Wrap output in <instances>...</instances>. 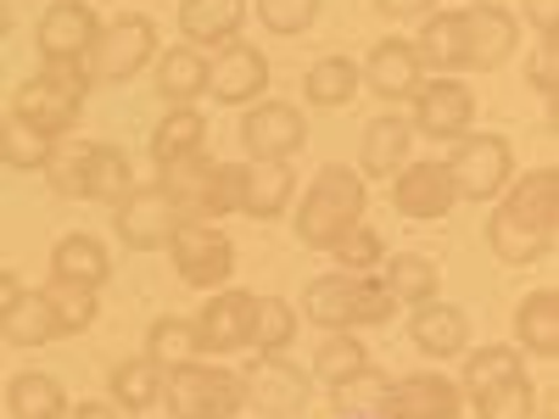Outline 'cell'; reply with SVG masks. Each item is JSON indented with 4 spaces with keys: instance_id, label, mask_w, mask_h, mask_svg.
<instances>
[{
    "instance_id": "1",
    "label": "cell",
    "mask_w": 559,
    "mask_h": 419,
    "mask_svg": "<svg viewBox=\"0 0 559 419\" xmlns=\"http://www.w3.org/2000/svg\"><path fill=\"white\" fill-rule=\"evenodd\" d=\"M353 224H364V173H353L342 163L319 168V179L308 184V196H302V213H297L302 247H324V252H331Z\"/></svg>"
},
{
    "instance_id": "2",
    "label": "cell",
    "mask_w": 559,
    "mask_h": 419,
    "mask_svg": "<svg viewBox=\"0 0 559 419\" xmlns=\"http://www.w3.org/2000/svg\"><path fill=\"white\" fill-rule=\"evenodd\" d=\"M397 302L386 297V286H376V279L364 274H319L313 286L302 291V313L313 324H324V331H353V324H381Z\"/></svg>"
},
{
    "instance_id": "3",
    "label": "cell",
    "mask_w": 559,
    "mask_h": 419,
    "mask_svg": "<svg viewBox=\"0 0 559 419\" xmlns=\"http://www.w3.org/2000/svg\"><path fill=\"white\" fill-rule=\"evenodd\" d=\"M84 68L79 62H45V73H34L17 96H12V118H23V123H34L39 134H51V140H62L68 134V123L79 118V107H84Z\"/></svg>"
},
{
    "instance_id": "4",
    "label": "cell",
    "mask_w": 559,
    "mask_h": 419,
    "mask_svg": "<svg viewBox=\"0 0 559 419\" xmlns=\"http://www.w3.org/2000/svg\"><path fill=\"white\" fill-rule=\"evenodd\" d=\"M163 403L174 419H229L241 403H247V386L241 375L229 369H213V363H174L163 375Z\"/></svg>"
},
{
    "instance_id": "5",
    "label": "cell",
    "mask_w": 559,
    "mask_h": 419,
    "mask_svg": "<svg viewBox=\"0 0 559 419\" xmlns=\"http://www.w3.org/2000/svg\"><path fill=\"white\" fill-rule=\"evenodd\" d=\"M168 252H174V268L185 286L197 291H213L229 279V268H236V247H229L224 229H213L207 218H179L174 236H168Z\"/></svg>"
},
{
    "instance_id": "6",
    "label": "cell",
    "mask_w": 559,
    "mask_h": 419,
    "mask_svg": "<svg viewBox=\"0 0 559 419\" xmlns=\"http://www.w3.org/2000/svg\"><path fill=\"white\" fill-rule=\"evenodd\" d=\"M509 173H515V152H509L503 134H464L448 157L453 196H471V202H492L509 184Z\"/></svg>"
},
{
    "instance_id": "7",
    "label": "cell",
    "mask_w": 559,
    "mask_h": 419,
    "mask_svg": "<svg viewBox=\"0 0 559 419\" xmlns=\"http://www.w3.org/2000/svg\"><path fill=\"white\" fill-rule=\"evenodd\" d=\"M152 51H157V28H152V17H118L112 28H102L96 34V45H90V79H112V84H123V79H134L140 68L152 62Z\"/></svg>"
},
{
    "instance_id": "8",
    "label": "cell",
    "mask_w": 559,
    "mask_h": 419,
    "mask_svg": "<svg viewBox=\"0 0 559 419\" xmlns=\"http://www.w3.org/2000/svg\"><path fill=\"white\" fill-rule=\"evenodd\" d=\"M179 218H185V213L163 196V184H134V191L118 202V213H112L123 247H134V252L168 247V236H174V224H179Z\"/></svg>"
},
{
    "instance_id": "9",
    "label": "cell",
    "mask_w": 559,
    "mask_h": 419,
    "mask_svg": "<svg viewBox=\"0 0 559 419\" xmlns=\"http://www.w3.org/2000/svg\"><path fill=\"white\" fill-rule=\"evenodd\" d=\"M419 134H431V140H464L476 123V101H471V89L453 84V79H431V84H419L414 89V118H408Z\"/></svg>"
},
{
    "instance_id": "10",
    "label": "cell",
    "mask_w": 559,
    "mask_h": 419,
    "mask_svg": "<svg viewBox=\"0 0 559 419\" xmlns=\"http://www.w3.org/2000/svg\"><path fill=\"white\" fill-rule=\"evenodd\" d=\"M302 140H308V123L286 101H258L241 118V146L252 152V163H286Z\"/></svg>"
},
{
    "instance_id": "11",
    "label": "cell",
    "mask_w": 559,
    "mask_h": 419,
    "mask_svg": "<svg viewBox=\"0 0 559 419\" xmlns=\"http://www.w3.org/2000/svg\"><path fill=\"white\" fill-rule=\"evenodd\" d=\"M464 68H503L509 57H515V17H509L503 7H492V0H481V7H464Z\"/></svg>"
},
{
    "instance_id": "12",
    "label": "cell",
    "mask_w": 559,
    "mask_h": 419,
    "mask_svg": "<svg viewBox=\"0 0 559 419\" xmlns=\"http://www.w3.org/2000/svg\"><path fill=\"white\" fill-rule=\"evenodd\" d=\"M263 84H269V57L258 51V45H241V39H229L224 51L207 62V89L218 101L229 107H247L263 96Z\"/></svg>"
},
{
    "instance_id": "13",
    "label": "cell",
    "mask_w": 559,
    "mask_h": 419,
    "mask_svg": "<svg viewBox=\"0 0 559 419\" xmlns=\"http://www.w3.org/2000/svg\"><path fill=\"white\" fill-rule=\"evenodd\" d=\"M96 34H102V23L84 0H57V7L39 17V57L45 62H79L90 45H96Z\"/></svg>"
},
{
    "instance_id": "14",
    "label": "cell",
    "mask_w": 559,
    "mask_h": 419,
    "mask_svg": "<svg viewBox=\"0 0 559 419\" xmlns=\"http://www.w3.org/2000/svg\"><path fill=\"white\" fill-rule=\"evenodd\" d=\"M392 202H397L403 218H442L459 202L448 163H403L397 179H392Z\"/></svg>"
},
{
    "instance_id": "15",
    "label": "cell",
    "mask_w": 559,
    "mask_h": 419,
    "mask_svg": "<svg viewBox=\"0 0 559 419\" xmlns=\"http://www.w3.org/2000/svg\"><path fill=\"white\" fill-rule=\"evenodd\" d=\"M241 386H247V397L263 408V414H297L302 403H308V375L297 363H286L280 352H258V369L252 375H241Z\"/></svg>"
},
{
    "instance_id": "16",
    "label": "cell",
    "mask_w": 559,
    "mask_h": 419,
    "mask_svg": "<svg viewBox=\"0 0 559 419\" xmlns=\"http://www.w3.org/2000/svg\"><path fill=\"white\" fill-rule=\"evenodd\" d=\"M358 79L376 89V96H386V101H408L414 89L426 84V68H419L408 39H381L376 51H369V62L358 68Z\"/></svg>"
},
{
    "instance_id": "17",
    "label": "cell",
    "mask_w": 559,
    "mask_h": 419,
    "mask_svg": "<svg viewBox=\"0 0 559 419\" xmlns=\"http://www.w3.org/2000/svg\"><path fill=\"white\" fill-rule=\"evenodd\" d=\"M459 403H464L459 386L442 375H403V381H392L381 414L386 419H453Z\"/></svg>"
},
{
    "instance_id": "18",
    "label": "cell",
    "mask_w": 559,
    "mask_h": 419,
    "mask_svg": "<svg viewBox=\"0 0 559 419\" xmlns=\"http://www.w3.org/2000/svg\"><path fill=\"white\" fill-rule=\"evenodd\" d=\"M252 331V297L247 291H218L197 313V347L202 352H241Z\"/></svg>"
},
{
    "instance_id": "19",
    "label": "cell",
    "mask_w": 559,
    "mask_h": 419,
    "mask_svg": "<svg viewBox=\"0 0 559 419\" xmlns=\"http://www.w3.org/2000/svg\"><path fill=\"white\" fill-rule=\"evenodd\" d=\"M408 336H414V347L419 352H431V358H453V352H464L471 347V319H464L453 302H419L414 308V319H408Z\"/></svg>"
},
{
    "instance_id": "20",
    "label": "cell",
    "mask_w": 559,
    "mask_h": 419,
    "mask_svg": "<svg viewBox=\"0 0 559 419\" xmlns=\"http://www.w3.org/2000/svg\"><path fill=\"white\" fill-rule=\"evenodd\" d=\"M408 140H414V123L397 118V112H381L376 123L364 129V152H358V168L369 179H392L403 163H408Z\"/></svg>"
},
{
    "instance_id": "21",
    "label": "cell",
    "mask_w": 559,
    "mask_h": 419,
    "mask_svg": "<svg viewBox=\"0 0 559 419\" xmlns=\"http://www.w3.org/2000/svg\"><path fill=\"white\" fill-rule=\"evenodd\" d=\"M241 17H247V0H185L179 7V34L197 45H229L241 34Z\"/></svg>"
},
{
    "instance_id": "22",
    "label": "cell",
    "mask_w": 559,
    "mask_h": 419,
    "mask_svg": "<svg viewBox=\"0 0 559 419\" xmlns=\"http://www.w3.org/2000/svg\"><path fill=\"white\" fill-rule=\"evenodd\" d=\"M503 218H515L526 229H543V236H554V213H559V173L554 168H537L526 173L515 191H509V202L498 207Z\"/></svg>"
},
{
    "instance_id": "23",
    "label": "cell",
    "mask_w": 559,
    "mask_h": 419,
    "mask_svg": "<svg viewBox=\"0 0 559 419\" xmlns=\"http://www.w3.org/2000/svg\"><path fill=\"white\" fill-rule=\"evenodd\" d=\"M157 89H163V101L191 107L207 89V57L197 51V45H174V51H163L157 57Z\"/></svg>"
},
{
    "instance_id": "24",
    "label": "cell",
    "mask_w": 559,
    "mask_h": 419,
    "mask_svg": "<svg viewBox=\"0 0 559 419\" xmlns=\"http://www.w3.org/2000/svg\"><path fill=\"white\" fill-rule=\"evenodd\" d=\"M0 336H7L12 347H45L57 336V313L51 302H45V291H17L7 302V313H0Z\"/></svg>"
},
{
    "instance_id": "25",
    "label": "cell",
    "mask_w": 559,
    "mask_h": 419,
    "mask_svg": "<svg viewBox=\"0 0 559 419\" xmlns=\"http://www.w3.org/2000/svg\"><path fill=\"white\" fill-rule=\"evenodd\" d=\"M51 274L68 279V286H90V291H96L102 279L112 274V258H107V247L96 236H62L57 252H51Z\"/></svg>"
},
{
    "instance_id": "26",
    "label": "cell",
    "mask_w": 559,
    "mask_h": 419,
    "mask_svg": "<svg viewBox=\"0 0 559 419\" xmlns=\"http://www.w3.org/2000/svg\"><path fill=\"white\" fill-rule=\"evenodd\" d=\"M292 184H297V179H292L286 163H252V168H241V213H252V218L286 213Z\"/></svg>"
},
{
    "instance_id": "27",
    "label": "cell",
    "mask_w": 559,
    "mask_h": 419,
    "mask_svg": "<svg viewBox=\"0 0 559 419\" xmlns=\"http://www.w3.org/2000/svg\"><path fill=\"white\" fill-rule=\"evenodd\" d=\"M414 57H419V68H437V73L464 68V17L459 12L426 17L419 23V39H414Z\"/></svg>"
},
{
    "instance_id": "28",
    "label": "cell",
    "mask_w": 559,
    "mask_h": 419,
    "mask_svg": "<svg viewBox=\"0 0 559 419\" xmlns=\"http://www.w3.org/2000/svg\"><path fill=\"white\" fill-rule=\"evenodd\" d=\"M515 336L526 352L537 358H554L559 352V297L554 291H532L521 308H515Z\"/></svg>"
},
{
    "instance_id": "29",
    "label": "cell",
    "mask_w": 559,
    "mask_h": 419,
    "mask_svg": "<svg viewBox=\"0 0 559 419\" xmlns=\"http://www.w3.org/2000/svg\"><path fill=\"white\" fill-rule=\"evenodd\" d=\"M202 140H207V118H202L197 107H174V112L157 123V134H152V157L168 168V163H179V157H197Z\"/></svg>"
},
{
    "instance_id": "30",
    "label": "cell",
    "mask_w": 559,
    "mask_h": 419,
    "mask_svg": "<svg viewBox=\"0 0 559 419\" xmlns=\"http://www.w3.org/2000/svg\"><path fill=\"white\" fill-rule=\"evenodd\" d=\"M386 274H381V286L392 302H431L437 297V263L431 258H419V252H397V258H381Z\"/></svg>"
},
{
    "instance_id": "31",
    "label": "cell",
    "mask_w": 559,
    "mask_h": 419,
    "mask_svg": "<svg viewBox=\"0 0 559 419\" xmlns=\"http://www.w3.org/2000/svg\"><path fill=\"white\" fill-rule=\"evenodd\" d=\"M213 168H218V163H207L202 152H197V157H179V163H168V168H163V196H168V202H174L185 218H197V213H202V202H207Z\"/></svg>"
},
{
    "instance_id": "32",
    "label": "cell",
    "mask_w": 559,
    "mask_h": 419,
    "mask_svg": "<svg viewBox=\"0 0 559 419\" xmlns=\"http://www.w3.org/2000/svg\"><path fill=\"white\" fill-rule=\"evenodd\" d=\"M302 89H308V101H313V107H347L358 89H364V79H358V62H347V57H324V62L308 68Z\"/></svg>"
},
{
    "instance_id": "33",
    "label": "cell",
    "mask_w": 559,
    "mask_h": 419,
    "mask_svg": "<svg viewBox=\"0 0 559 419\" xmlns=\"http://www.w3.org/2000/svg\"><path fill=\"white\" fill-rule=\"evenodd\" d=\"M90 157H96L90 140H57L51 157H45V179H51L57 196H90Z\"/></svg>"
},
{
    "instance_id": "34",
    "label": "cell",
    "mask_w": 559,
    "mask_h": 419,
    "mask_svg": "<svg viewBox=\"0 0 559 419\" xmlns=\"http://www.w3.org/2000/svg\"><path fill=\"white\" fill-rule=\"evenodd\" d=\"M7 408L17 414V419H62L68 414V397H62V386L51 381V375H17L12 386H7Z\"/></svg>"
},
{
    "instance_id": "35",
    "label": "cell",
    "mask_w": 559,
    "mask_h": 419,
    "mask_svg": "<svg viewBox=\"0 0 559 419\" xmlns=\"http://www.w3.org/2000/svg\"><path fill=\"white\" fill-rule=\"evenodd\" d=\"M297 336V313L292 302H280V297H252V331H247V347L258 352H286Z\"/></svg>"
},
{
    "instance_id": "36",
    "label": "cell",
    "mask_w": 559,
    "mask_h": 419,
    "mask_svg": "<svg viewBox=\"0 0 559 419\" xmlns=\"http://www.w3.org/2000/svg\"><path fill=\"white\" fill-rule=\"evenodd\" d=\"M487 241H492V252H498L503 263H543L548 247H554V236H543V229H526V224L503 218V213H492Z\"/></svg>"
},
{
    "instance_id": "37",
    "label": "cell",
    "mask_w": 559,
    "mask_h": 419,
    "mask_svg": "<svg viewBox=\"0 0 559 419\" xmlns=\"http://www.w3.org/2000/svg\"><path fill=\"white\" fill-rule=\"evenodd\" d=\"M112 397H118L129 414L152 408V403L163 397V363H152V358H129V363H118V369H112Z\"/></svg>"
},
{
    "instance_id": "38",
    "label": "cell",
    "mask_w": 559,
    "mask_h": 419,
    "mask_svg": "<svg viewBox=\"0 0 559 419\" xmlns=\"http://www.w3.org/2000/svg\"><path fill=\"white\" fill-rule=\"evenodd\" d=\"M503 381H521V347H481L464 358V392L487 397Z\"/></svg>"
},
{
    "instance_id": "39",
    "label": "cell",
    "mask_w": 559,
    "mask_h": 419,
    "mask_svg": "<svg viewBox=\"0 0 559 419\" xmlns=\"http://www.w3.org/2000/svg\"><path fill=\"white\" fill-rule=\"evenodd\" d=\"M386 392H392V375H386V369H376V363H364V369H353V375L336 381L331 397H336L342 414H369V408L386 403Z\"/></svg>"
},
{
    "instance_id": "40",
    "label": "cell",
    "mask_w": 559,
    "mask_h": 419,
    "mask_svg": "<svg viewBox=\"0 0 559 419\" xmlns=\"http://www.w3.org/2000/svg\"><path fill=\"white\" fill-rule=\"evenodd\" d=\"M45 302H51V313H57V336H73V331H90V324H96V291L90 286L51 279V286H45Z\"/></svg>"
},
{
    "instance_id": "41",
    "label": "cell",
    "mask_w": 559,
    "mask_h": 419,
    "mask_svg": "<svg viewBox=\"0 0 559 419\" xmlns=\"http://www.w3.org/2000/svg\"><path fill=\"white\" fill-rule=\"evenodd\" d=\"M51 146H57V140L39 134V129L23 123V118H7V123H0V157H7V168H45Z\"/></svg>"
},
{
    "instance_id": "42",
    "label": "cell",
    "mask_w": 559,
    "mask_h": 419,
    "mask_svg": "<svg viewBox=\"0 0 559 419\" xmlns=\"http://www.w3.org/2000/svg\"><path fill=\"white\" fill-rule=\"evenodd\" d=\"M134 191V173H129V157L118 146H96V157H90V196L96 202H123Z\"/></svg>"
},
{
    "instance_id": "43",
    "label": "cell",
    "mask_w": 559,
    "mask_h": 419,
    "mask_svg": "<svg viewBox=\"0 0 559 419\" xmlns=\"http://www.w3.org/2000/svg\"><path fill=\"white\" fill-rule=\"evenodd\" d=\"M202 347H197V324H185V319H157L152 324V336H146V358L174 369V363H191Z\"/></svg>"
},
{
    "instance_id": "44",
    "label": "cell",
    "mask_w": 559,
    "mask_h": 419,
    "mask_svg": "<svg viewBox=\"0 0 559 419\" xmlns=\"http://www.w3.org/2000/svg\"><path fill=\"white\" fill-rule=\"evenodd\" d=\"M369 363V352H364V342L353 336V331H331L324 336V347H319V358H313V369H319V381H342V375H353V369H364Z\"/></svg>"
},
{
    "instance_id": "45",
    "label": "cell",
    "mask_w": 559,
    "mask_h": 419,
    "mask_svg": "<svg viewBox=\"0 0 559 419\" xmlns=\"http://www.w3.org/2000/svg\"><path fill=\"white\" fill-rule=\"evenodd\" d=\"M476 408H481V419H532L537 414V397H532L526 381H503L487 397H476Z\"/></svg>"
},
{
    "instance_id": "46",
    "label": "cell",
    "mask_w": 559,
    "mask_h": 419,
    "mask_svg": "<svg viewBox=\"0 0 559 419\" xmlns=\"http://www.w3.org/2000/svg\"><path fill=\"white\" fill-rule=\"evenodd\" d=\"M331 252L342 258V268H347V274H364V268H376V263L386 258L381 236H376V229H364V224H353V229H347V236H342Z\"/></svg>"
},
{
    "instance_id": "47",
    "label": "cell",
    "mask_w": 559,
    "mask_h": 419,
    "mask_svg": "<svg viewBox=\"0 0 559 419\" xmlns=\"http://www.w3.org/2000/svg\"><path fill=\"white\" fill-rule=\"evenodd\" d=\"M258 17L274 34H302L319 17V0H258Z\"/></svg>"
},
{
    "instance_id": "48",
    "label": "cell",
    "mask_w": 559,
    "mask_h": 419,
    "mask_svg": "<svg viewBox=\"0 0 559 419\" xmlns=\"http://www.w3.org/2000/svg\"><path fill=\"white\" fill-rule=\"evenodd\" d=\"M202 213H241V168H213V184H207V202Z\"/></svg>"
},
{
    "instance_id": "49",
    "label": "cell",
    "mask_w": 559,
    "mask_h": 419,
    "mask_svg": "<svg viewBox=\"0 0 559 419\" xmlns=\"http://www.w3.org/2000/svg\"><path fill=\"white\" fill-rule=\"evenodd\" d=\"M526 17H532V28H537L543 39H554V28H559V0H526Z\"/></svg>"
},
{
    "instance_id": "50",
    "label": "cell",
    "mask_w": 559,
    "mask_h": 419,
    "mask_svg": "<svg viewBox=\"0 0 559 419\" xmlns=\"http://www.w3.org/2000/svg\"><path fill=\"white\" fill-rule=\"evenodd\" d=\"M532 84L543 89V96H554V39L537 45V62H532Z\"/></svg>"
},
{
    "instance_id": "51",
    "label": "cell",
    "mask_w": 559,
    "mask_h": 419,
    "mask_svg": "<svg viewBox=\"0 0 559 419\" xmlns=\"http://www.w3.org/2000/svg\"><path fill=\"white\" fill-rule=\"evenodd\" d=\"M376 7H381L386 17H419V12H431L437 0H376Z\"/></svg>"
},
{
    "instance_id": "52",
    "label": "cell",
    "mask_w": 559,
    "mask_h": 419,
    "mask_svg": "<svg viewBox=\"0 0 559 419\" xmlns=\"http://www.w3.org/2000/svg\"><path fill=\"white\" fill-rule=\"evenodd\" d=\"M68 419H118V408L112 403H79V408H68Z\"/></svg>"
},
{
    "instance_id": "53",
    "label": "cell",
    "mask_w": 559,
    "mask_h": 419,
    "mask_svg": "<svg viewBox=\"0 0 559 419\" xmlns=\"http://www.w3.org/2000/svg\"><path fill=\"white\" fill-rule=\"evenodd\" d=\"M17 291H23V286H17V279H12V274H0V313H7V302H12Z\"/></svg>"
},
{
    "instance_id": "54",
    "label": "cell",
    "mask_w": 559,
    "mask_h": 419,
    "mask_svg": "<svg viewBox=\"0 0 559 419\" xmlns=\"http://www.w3.org/2000/svg\"><path fill=\"white\" fill-rule=\"evenodd\" d=\"M12 28V7H7V0H0V34H7Z\"/></svg>"
}]
</instances>
